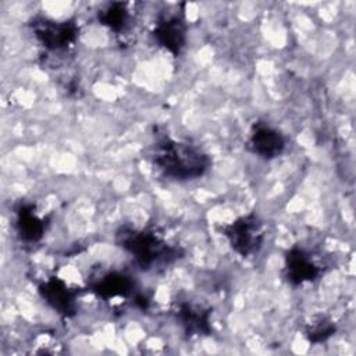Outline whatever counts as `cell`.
Masks as SVG:
<instances>
[{
    "mask_svg": "<svg viewBox=\"0 0 356 356\" xmlns=\"http://www.w3.org/2000/svg\"><path fill=\"white\" fill-rule=\"evenodd\" d=\"M156 165L175 179H192L200 177L209 165L207 156L191 143L164 139L156 147Z\"/></svg>",
    "mask_w": 356,
    "mask_h": 356,
    "instance_id": "obj_1",
    "label": "cell"
},
{
    "mask_svg": "<svg viewBox=\"0 0 356 356\" xmlns=\"http://www.w3.org/2000/svg\"><path fill=\"white\" fill-rule=\"evenodd\" d=\"M122 246L136 259L140 266H152L160 260H170L174 252L157 235L147 231H131L122 234Z\"/></svg>",
    "mask_w": 356,
    "mask_h": 356,
    "instance_id": "obj_2",
    "label": "cell"
},
{
    "mask_svg": "<svg viewBox=\"0 0 356 356\" xmlns=\"http://www.w3.org/2000/svg\"><path fill=\"white\" fill-rule=\"evenodd\" d=\"M222 235L228 239L231 248L241 256L256 253L263 242L261 221L257 216L249 214L222 227Z\"/></svg>",
    "mask_w": 356,
    "mask_h": 356,
    "instance_id": "obj_3",
    "label": "cell"
},
{
    "mask_svg": "<svg viewBox=\"0 0 356 356\" xmlns=\"http://www.w3.org/2000/svg\"><path fill=\"white\" fill-rule=\"evenodd\" d=\"M35 36L50 50H61L68 47L75 39L78 28L72 21H50L42 19L35 24Z\"/></svg>",
    "mask_w": 356,
    "mask_h": 356,
    "instance_id": "obj_4",
    "label": "cell"
},
{
    "mask_svg": "<svg viewBox=\"0 0 356 356\" xmlns=\"http://www.w3.org/2000/svg\"><path fill=\"white\" fill-rule=\"evenodd\" d=\"M249 146L254 154L264 159L277 157L285 147L284 136L266 124H257L250 134Z\"/></svg>",
    "mask_w": 356,
    "mask_h": 356,
    "instance_id": "obj_5",
    "label": "cell"
},
{
    "mask_svg": "<svg viewBox=\"0 0 356 356\" xmlns=\"http://www.w3.org/2000/svg\"><path fill=\"white\" fill-rule=\"evenodd\" d=\"M286 278L292 284H303L316 280L321 270L312 256L300 249H293L286 256Z\"/></svg>",
    "mask_w": 356,
    "mask_h": 356,
    "instance_id": "obj_6",
    "label": "cell"
},
{
    "mask_svg": "<svg viewBox=\"0 0 356 356\" xmlns=\"http://www.w3.org/2000/svg\"><path fill=\"white\" fill-rule=\"evenodd\" d=\"M153 35L160 46L174 54L179 53L185 40V25L182 18L172 15L161 19L156 25Z\"/></svg>",
    "mask_w": 356,
    "mask_h": 356,
    "instance_id": "obj_7",
    "label": "cell"
},
{
    "mask_svg": "<svg viewBox=\"0 0 356 356\" xmlns=\"http://www.w3.org/2000/svg\"><path fill=\"white\" fill-rule=\"evenodd\" d=\"M40 293L53 309L58 310V313L70 314L74 309L76 292L70 289L67 284L58 278H51L42 284Z\"/></svg>",
    "mask_w": 356,
    "mask_h": 356,
    "instance_id": "obj_8",
    "label": "cell"
},
{
    "mask_svg": "<svg viewBox=\"0 0 356 356\" xmlns=\"http://www.w3.org/2000/svg\"><path fill=\"white\" fill-rule=\"evenodd\" d=\"M18 232L25 241H38L44 231V221L39 218L32 207H22L18 211Z\"/></svg>",
    "mask_w": 356,
    "mask_h": 356,
    "instance_id": "obj_9",
    "label": "cell"
},
{
    "mask_svg": "<svg viewBox=\"0 0 356 356\" xmlns=\"http://www.w3.org/2000/svg\"><path fill=\"white\" fill-rule=\"evenodd\" d=\"M93 291H96L100 296L103 298H115V296H122L131 289V281L115 273H110L102 277L95 285Z\"/></svg>",
    "mask_w": 356,
    "mask_h": 356,
    "instance_id": "obj_10",
    "label": "cell"
},
{
    "mask_svg": "<svg viewBox=\"0 0 356 356\" xmlns=\"http://www.w3.org/2000/svg\"><path fill=\"white\" fill-rule=\"evenodd\" d=\"M99 21L110 29L118 32L125 29L129 21V14L122 3H111L102 11H99Z\"/></svg>",
    "mask_w": 356,
    "mask_h": 356,
    "instance_id": "obj_11",
    "label": "cell"
}]
</instances>
